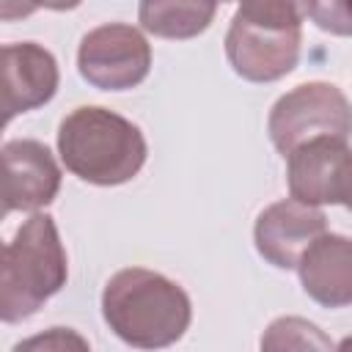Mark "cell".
I'll return each instance as SVG.
<instances>
[{
    "label": "cell",
    "mask_w": 352,
    "mask_h": 352,
    "mask_svg": "<svg viewBox=\"0 0 352 352\" xmlns=\"http://www.w3.org/2000/svg\"><path fill=\"white\" fill-rule=\"evenodd\" d=\"M217 11V0H140V28L160 38H192L204 33Z\"/></svg>",
    "instance_id": "7c38bea8"
},
{
    "label": "cell",
    "mask_w": 352,
    "mask_h": 352,
    "mask_svg": "<svg viewBox=\"0 0 352 352\" xmlns=\"http://www.w3.org/2000/svg\"><path fill=\"white\" fill-rule=\"evenodd\" d=\"M308 16L330 36H352V0H308Z\"/></svg>",
    "instance_id": "9a60e30c"
},
{
    "label": "cell",
    "mask_w": 352,
    "mask_h": 352,
    "mask_svg": "<svg viewBox=\"0 0 352 352\" xmlns=\"http://www.w3.org/2000/svg\"><path fill=\"white\" fill-rule=\"evenodd\" d=\"M300 283L311 300L324 308L352 305V239L319 234L297 261Z\"/></svg>",
    "instance_id": "30bf717a"
},
{
    "label": "cell",
    "mask_w": 352,
    "mask_h": 352,
    "mask_svg": "<svg viewBox=\"0 0 352 352\" xmlns=\"http://www.w3.org/2000/svg\"><path fill=\"white\" fill-rule=\"evenodd\" d=\"M236 16L261 28L300 30L308 16V0H239Z\"/></svg>",
    "instance_id": "4fadbf2b"
},
{
    "label": "cell",
    "mask_w": 352,
    "mask_h": 352,
    "mask_svg": "<svg viewBox=\"0 0 352 352\" xmlns=\"http://www.w3.org/2000/svg\"><path fill=\"white\" fill-rule=\"evenodd\" d=\"M36 8H41V0H0V19L14 22L30 16Z\"/></svg>",
    "instance_id": "ac0fdd59"
},
{
    "label": "cell",
    "mask_w": 352,
    "mask_h": 352,
    "mask_svg": "<svg viewBox=\"0 0 352 352\" xmlns=\"http://www.w3.org/2000/svg\"><path fill=\"white\" fill-rule=\"evenodd\" d=\"M220 3H226V0H220Z\"/></svg>",
    "instance_id": "44dd1931"
},
{
    "label": "cell",
    "mask_w": 352,
    "mask_h": 352,
    "mask_svg": "<svg viewBox=\"0 0 352 352\" xmlns=\"http://www.w3.org/2000/svg\"><path fill=\"white\" fill-rule=\"evenodd\" d=\"M346 140L316 138L289 154V192L305 204H336V176L346 154Z\"/></svg>",
    "instance_id": "8fae6325"
},
{
    "label": "cell",
    "mask_w": 352,
    "mask_h": 352,
    "mask_svg": "<svg viewBox=\"0 0 352 352\" xmlns=\"http://www.w3.org/2000/svg\"><path fill=\"white\" fill-rule=\"evenodd\" d=\"M60 190V168L38 140H8L3 146V214L47 206Z\"/></svg>",
    "instance_id": "52a82bcc"
},
{
    "label": "cell",
    "mask_w": 352,
    "mask_h": 352,
    "mask_svg": "<svg viewBox=\"0 0 352 352\" xmlns=\"http://www.w3.org/2000/svg\"><path fill=\"white\" fill-rule=\"evenodd\" d=\"M3 121L47 104L58 88V63L50 50L33 41L3 47Z\"/></svg>",
    "instance_id": "9c48e42d"
},
{
    "label": "cell",
    "mask_w": 352,
    "mask_h": 352,
    "mask_svg": "<svg viewBox=\"0 0 352 352\" xmlns=\"http://www.w3.org/2000/svg\"><path fill=\"white\" fill-rule=\"evenodd\" d=\"M66 250L60 245L55 220L33 214L19 226L0 258V316L3 322H22L36 314L66 283Z\"/></svg>",
    "instance_id": "3957f363"
},
{
    "label": "cell",
    "mask_w": 352,
    "mask_h": 352,
    "mask_svg": "<svg viewBox=\"0 0 352 352\" xmlns=\"http://www.w3.org/2000/svg\"><path fill=\"white\" fill-rule=\"evenodd\" d=\"M77 69L102 91H126L146 80L151 69V47L132 25H99L80 41Z\"/></svg>",
    "instance_id": "5b68a950"
},
{
    "label": "cell",
    "mask_w": 352,
    "mask_h": 352,
    "mask_svg": "<svg viewBox=\"0 0 352 352\" xmlns=\"http://www.w3.org/2000/svg\"><path fill=\"white\" fill-rule=\"evenodd\" d=\"M300 41V30L261 28L234 14L226 33V55L239 77L250 82H272L297 66Z\"/></svg>",
    "instance_id": "8992f818"
},
{
    "label": "cell",
    "mask_w": 352,
    "mask_h": 352,
    "mask_svg": "<svg viewBox=\"0 0 352 352\" xmlns=\"http://www.w3.org/2000/svg\"><path fill=\"white\" fill-rule=\"evenodd\" d=\"M261 346L264 349H305V346L327 349L330 341L319 333L316 324L297 319V316H286V319H278L270 324L267 336L261 338Z\"/></svg>",
    "instance_id": "5bb4252c"
},
{
    "label": "cell",
    "mask_w": 352,
    "mask_h": 352,
    "mask_svg": "<svg viewBox=\"0 0 352 352\" xmlns=\"http://www.w3.org/2000/svg\"><path fill=\"white\" fill-rule=\"evenodd\" d=\"M102 314L121 341L140 349L179 341L192 319L184 289L143 267H126L107 280L102 292Z\"/></svg>",
    "instance_id": "6da1fadb"
},
{
    "label": "cell",
    "mask_w": 352,
    "mask_h": 352,
    "mask_svg": "<svg viewBox=\"0 0 352 352\" xmlns=\"http://www.w3.org/2000/svg\"><path fill=\"white\" fill-rule=\"evenodd\" d=\"M63 165L88 184H124L146 162V140L124 116L104 107H77L58 129Z\"/></svg>",
    "instance_id": "7a4b0ae2"
},
{
    "label": "cell",
    "mask_w": 352,
    "mask_h": 352,
    "mask_svg": "<svg viewBox=\"0 0 352 352\" xmlns=\"http://www.w3.org/2000/svg\"><path fill=\"white\" fill-rule=\"evenodd\" d=\"M82 0H41V6L44 8H52V11H72V8H77Z\"/></svg>",
    "instance_id": "d6986e66"
},
{
    "label": "cell",
    "mask_w": 352,
    "mask_h": 352,
    "mask_svg": "<svg viewBox=\"0 0 352 352\" xmlns=\"http://www.w3.org/2000/svg\"><path fill=\"white\" fill-rule=\"evenodd\" d=\"M336 204H344L346 209H352V151L344 154L341 165H338V176H336Z\"/></svg>",
    "instance_id": "e0dca14e"
},
{
    "label": "cell",
    "mask_w": 352,
    "mask_h": 352,
    "mask_svg": "<svg viewBox=\"0 0 352 352\" xmlns=\"http://www.w3.org/2000/svg\"><path fill=\"white\" fill-rule=\"evenodd\" d=\"M324 228H327V220L319 206L297 201V198H286V201L267 206L258 214L253 239H256V250L272 267L292 270L297 267L308 245L319 234H324Z\"/></svg>",
    "instance_id": "ba28073f"
},
{
    "label": "cell",
    "mask_w": 352,
    "mask_h": 352,
    "mask_svg": "<svg viewBox=\"0 0 352 352\" xmlns=\"http://www.w3.org/2000/svg\"><path fill=\"white\" fill-rule=\"evenodd\" d=\"M36 346H44V349H47V346H77V349H85L88 344H85L82 338H77V336H72V333L55 327L50 336H38V338H30V341L19 344L16 352H22V349H36Z\"/></svg>",
    "instance_id": "2e32d148"
},
{
    "label": "cell",
    "mask_w": 352,
    "mask_h": 352,
    "mask_svg": "<svg viewBox=\"0 0 352 352\" xmlns=\"http://www.w3.org/2000/svg\"><path fill=\"white\" fill-rule=\"evenodd\" d=\"M349 346H352V338H346V341L341 344V349H349Z\"/></svg>",
    "instance_id": "ffe728a7"
},
{
    "label": "cell",
    "mask_w": 352,
    "mask_h": 352,
    "mask_svg": "<svg viewBox=\"0 0 352 352\" xmlns=\"http://www.w3.org/2000/svg\"><path fill=\"white\" fill-rule=\"evenodd\" d=\"M267 126L275 148L289 157L297 146L316 138L346 140L352 135V104L330 82H305L272 104Z\"/></svg>",
    "instance_id": "277c9868"
}]
</instances>
